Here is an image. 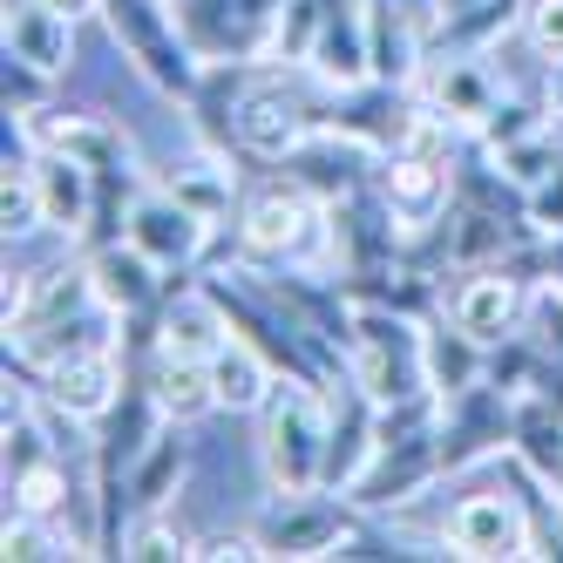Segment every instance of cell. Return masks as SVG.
<instances>
[{"instance_id": "obj_1", "label": "cell", "mask_w": 563, "mask_h": 563, "mask_svg": "<svg viewBox=\"0 0 563 563\" xmlns=\"http://www.w3.org/2000/svg\"><path fill=\"white\" fill-rule=\"evenodd\" d=\"M327 421L333 408L319 400V380L278 374V387L258 408V468L272 482V496L327 489Z\"/></svg>"}, {"instance_id": "obj_2", "label": "cell", "mask_w": 563, "mask_h": 563, "mask_svg": "<svg viewBox=\"0 0 563 563\" xmlns=\"http://www.w3.org/2000/svg\"><path fill=\"white\" fill-rule=\"evenodd\" d=\"M102 21H109L115 48L136 62V75L150 89H164L177 102L197 96L205 62H197V48L184 42V27H177V0H102Z\"/></svg>"}, {"instance_id": "obj_3", "label": "cell", "mask_w": 563, "mask_h": 563, "mask_svg": "<svg viewBox=\"0 0 563 563\" xmlns=\"http://www.w3.org/2000/svg\"><path fill=\"white\" fill-rule=\"evenodd\" d=\"M238 238H245V265H299V258H312L327 245V197H312L286 170L245 205Z\"/></svg>"}, {"instance_id": "obj_4", "label": "cell", "mask_w": 563, "mask_h": 563, "mask_svg": "<svg viewBox=\"0 0 563 563\" xmlns=\"http://www.w3.org/2000/svg\"><path fill=\"white\" fill-rule=\"evenodd\" d=\"M319 130V115L299 102V89L286 82L278 68H258L245 75V89L231 102V143L238 156H258V164H286V156Z\"/></svg>"}, {"instance_id": "obj_5", "label": "cell", "mask_w": 563, "mask_h": 563, "mask_svg": "<svg viewBox=\"0 0 563 563\" xmlns=\"http://www.w3.org/2000/svg\"><path fill=\"white\" fill-rule=\"evenodd\" d=\"M286 0H177V27L197 62H272V34Z\"/></svg>"}, {"instance_id": "obj_6", "label": "cell", "mask_w": 563, "mask_h": 563, "mask_svg": "<svg viewBox=\"0 0 563 563\" xmlns=\"http://www.w3.org/2000/svg\"><path fill=\"white\" fill-rule=\"evenodd\" d=\"M252 530H258L265 556H292V563L340 556L353 543V503L340 489H299V496H278Z\"/></svg>"}, {"instance_id": "obj_7", "label": "cell", "mask_w": 563, "mask_h": 563, "mask_svg": "<svg viewBox=\"0 0 563 563\" xmlns=\"http://www.w3.org/2000/svg\"><path fill=\"white\" fill-rule=\"evenodd\" d=\"M509 428H516V394L496 387L489 374H482L468 394L441 400V475H462L496 449L509 455Z\"/></svg>"}, {"instance_id": "obj_8", "label": "cell", "mask_w": 563, "mask_h": 563, "mask_svg": "<svg viewBox=\"0 0 563 563\" xmlns=\"http://www.w3.org/2000/svg\"><path fill=\"white\" fill-rule=\"evenodd\" d=\"M441 543L468 563H503V556H530V509H522L516 482L509 496L503 489H482V496H462L441 522Z\"/></svg>"}, {"instance_id": "obj_9", "label": "cell", "mask_w": 563, "mask_h": 563, "mask_svg": "<svg viewBox=\"0 0 563 563\" xmlns=\"http://www.w3.org/2000/svg\"><path fill=\"white\" fill-rule=\"evenodd\" d=\"M434 475H441V434H380V449L360 468L346 503L353 509H400V503H415Z\"/></svg>"}, {"instance_id": "obj_10", "label": "cell", "mask_w": 563, "mask_h": 563, "mask_svg": "<svg viewBox=\"0 0 563 563\" xmlns=\"http://www.w3.org/2000/svg\"><path fill=\"white\" fill-rule=\"evenodd\" d=\"M123 387H130V367H123V353L102 340V346H82V353L55 360L34 394L55 400V408L75 415V421H109V408L123 400Z\"/></svg>"}, {"instance_id": "obj_11", "label": "cell", "mask_w": 563, "mask_h": 563, "mask_svg": "<svg viewBox=\"0 0 563 563\" xmlns=\"http://www.w3.org/2000/svg\"><path fill=\"white\" fill-rule=\"evenodd\" d=\"M415 96L434 109V115H449L455 130H482V115H489L503 102V75L489 68V55H428L421 75H415Z\"/></svg>"}, {"instance_id": "obj_12", "label": "cell", "mask_w": 563, "mask_h": 563, "mask_svg": "<svg viewBox=\"0 0 563 563\" xmlns=\"http://www.w3.org/2000/svg\"><path fill=\"white\" fill-rule=\"evenodd\" d=\"M441 312H449L468 340L503 346L522 319H530V292H522V278L509 265H475V272H462V286L449 292V306H441Z\"/></svg>"}, {"instance_id": "obj_13", "label": "cell", "mask_w": 563, "mask_h": 563, "mask_svg": "<svg viewBox=\"0 0 563 563\" xmlns=\"http://www.w3.org/2000/svg\"><path fill=\"white\" fill-rule=\"evenodd\" d=\"M150 327H156V353H184V360H211L231 340V319H224V299L211 292V278H197V286L164 278Z\"/></svg>"}, {"instance_id": "obj_14", "label": "cell", "mask_w": 563, "mask_h": 563, "mask_svg": "<svg viewBox=\"0 0 563 563\" xmlns=\"http://www.w3.org/2000/svg\"><path fill=\"white\" fill-rule=\"evenodd\" d=\"M380 164V150H367L360 136H346L340 123H319L292 156H286V170L312 190V197H327V205H340V197L353 190H367V170Z\"/></svg>"}, {"instance_id": "obj_15", "label": "cell", "mask_w": 563, "mask_h": 563, "mask_svg": "<svg viewBox=\"0 0 563 563\" xmlns=\"http://www.w3.org/2000/svg\"><path fill=\"white\" fill-rule=\"evenodd\" d=\"M89 278H96V306L115 319H150L156 299H164V265L143 245H130V238L89 245Z\"/></svg>"}, {"instance_id": "obj_16", "label": "cell", "mask_w": 563, "mask_h": 563, "mask_svg": "<svg viewBox=\"0 0 563 563\" xmlns=\"http://www.w3.org/2000/svg\"><path fill=\"white\" fill-rule=\"evenodd\" d=\"M130 245H143L164 272H190L197 258H205V238H211V224L197 218L190 205H177L170 190H143L136 205H130Z\"/></svg>"}, {"instance_id": "obj_17", "label": "cell", "mask_w": 563, "mask_h": 563, "mask_svg": "<svg viewBox=\"0 0 563 563\" xmlns=\"http://www.w3.org/2000/svg\"><path fill=\"white\" fill-rule=\"evenodd\" d=\"M380 197H387V211L400 218V231H421V224H434L441 211L455 205V177H449V164L441 156H421V150H394V156H380Z\"/></svg>"}, {"instance_id": "obj_18", "label": "cell", "mask_w": 563, "mask_h": 563, "mask_svg": "<svg viewBox=\"0 0 563 563\" xmlns=\"http://www.w3.org/2000/svg\"><path fill=\"white\" fill-rule=\"evenodd\" d=\"M367 14H374V0H327L319 42H312V55H306V68H312L327 89H360V82H374Z\"/></svg>"}, {"instance_id": "obj_19", "label": "cell", "mask_w": 563, "mask_h": 563, "mask_svg": "<svg viewBox=\"0 0 563 563\" xmlns=\"http://www.w3.org/2000/svg\"><path fill=\"white\" fill-rule=\"evenodd\" d=\"M27 164H34V190H42V224L82 238L96 218V170L82 156H62V150H34Z\"/></svg>"}, {"instance_id": "obj_20", "label": "cell", "mask_w": 563, "mask_h": 563, "mask_svg": "<svg viewBox=\"0 0 563 563\" xmlns=\"http://www.w3.org/2000/svg\"><path fill=\"white\" fill-rule=\"evenodd\" d=\"M143 380H150V394H156V408H164V421H177V428H190V421L218 415L211 360H184V353H156V346H150Z\"/></svg>"}, {"instance_id": "obj_21", "label": "cell", "mask_w": 563, "mask_h": 563, "mask_svg": "<svg viewBox=\"0 0 563 563\" xmlns=\"http://www.w3.org/2000/svg\"><path fill=\"white\" fill-rule=\"evenodd\" d=\"M374 449H380V408L353 387L346 400H333V421H327V489H353Z\"/></svg>"}, {"instance_id": "obj_22", "label": "cell", "mask_w": 563, "mask_h": 563, "mask_svg": "<svg viewBox=\"0 0 563 563\" xmlns=\"http://www.w3.org/2000/svg\"><path fill=\"white\" fill-rule=\"evenodd\" d=\"M211 387H218V408L224 415H258L265 408V394L278 387V367H272V353H258L252 340H224L211 353Z\"/></svg>"}, {"instance_id": "obj_23", "label": "cell", "mask_w": 563, "mask_h": 563, "mask_svg": "<svg viewBox=\"0 0 563 563\" xmlns=\"http://www.w3.org/2000/svg\"><path fill=\"white\" fill-rule=\"evenodd\" d=\"M8 55L62 75L75 62V21L55 14L48 0H14V8H8Z\"/></svg>"}, {"instance_id": "obj_24", "label": "cell", "mask_w": 563, "mask_h": 563, "mask_svg": "<svg viewBox=\"0 0 563 563\" xmlns=\"http://www.w3.org/2000/svg\"><path fill=\"white\" fill-rule=\"evenodd\" d=\"M367 55H374V82H394V89H415V75H421V27L387 8V0H374V14H367Z\"/></svg>"}, {"instance_id": "obj_25", "label": "cell", "mask_w": 563, "mask_h": 563, "mask_svg": "<svg viewBox=\"0 0 563 563\" xmlns=\"http://www.w3.org/2000/svg\"><path fill=\"white\" fill-rule=\"evenodd\" d=\"M509 455L530 468V475H556V462H563V408L550 394H516V428H509Z\"/></svg>"}, {"instance_id": "obj_26", "label": "cell", "mask_w": 563, "mask_h": 563, "mask_svg": "<svg viewBox=\"0 0 563 563\" xmlns=\"http://www.w3.org/2000/svg\"><path fill=\"white\" fill-rule=\"evenodd\" d=\"M421 353H428V387L441 394V400H455V394H468L475 380H482V340H468L449 312L441 319H428V340H421Z\"/></svg>"}, {"instance_id": "obj_27", "label": "cell", "mask_w": 563, "mask_h": 563, "mask_svg": "<svg viewBox=\"0 0 563 563\" xmlns=\"http://www.w3.org/2000/svg\"><path fill=\"white\" fill-rule=\"evenodd\" d=\"M184 468H190L184 428H177V421H164V428L150 434V449L130 462V496H136L143 509H170V496L184 489Z\"/></svg>"}, {"instance_id": "obj_28", "label": "cell", "mask_w": 563, "mask_h": 563, "mask_svg": "<svg viewBox=\"0 0 563 563\" xmlns=\"http://www.w3.org/2000/svg\"><path fill=\"white\" fill-rule=\"evenodd\" d=\"M177 205H190L205 224H218L224 211H231V197H238V170H231V150H205L197 164H184V170H170V184H164Z\"/></svg>"}, {"instance_id": "obj_29", "label": "cell", "mask_w": 563, "mask_h": 563, "mask_svg": "<svg viewBox=\"0 0 563 563\" xmlns=\"http://www.w3.org/2000/svg\"><path fill=\"white\" fill-rule=\"evenodd\" d=\"M509 21H516V0H482L475 14H462L455 27H441V48H455V55H489L496 34H509Z\"/></svg>"}, {"instance_id": "obj_30", "label": "cell", "mask_w": 563, "mask_h": 563, "mask_svg": "<svg viewBox=\"0 0 563 563\" xmlns=\"http://www.w3.org/2000/svg\"><path fill=\"white\" fill-rule=\"evenodd\" d=\"M0 556H8V563H34V556H82V550H75L68 537H55V530H48V516H21V509H8Z\"/></svg>"}, {"instance_id": "obj_31", "label": "cell", "mask_w": 563, "mask_h": 563, "mask_svg": "<svg viewBox=\"0 0 563 563\" xmlns=\"http://www.w3.org/2000/svg\"><path fill=\"white\" fill-rule=\"evenodd\" d=\"M42 224V190H34V164L21 156H8V177H0V231L8 238H21V231H34Z\"/></svg>"}, {"instance_id": "obj_32", "label": "cell", "mask_w": 563, "mask_h": 563, "mask_svg": "<svg viewBox=\"0 0 563 563\" xmlns=\"http://www.w3.org/2000/svg\"><path fill=\"white\" fill-rule=\"evenodd\" d=\"M537 130H543V109L503 89V102H496L489 115H482V130H475V136H482V150H489V156H503L509 143H522V136H537Z\"/></svg>"}, {"instance_id": "obj_33", "label": "cell", "mask_w": 563, "mask_h": 563, "mask_svg": "<svg viewBox=\"0 0 563 563\" xmlns=\"http://www.w3.org/2000/svg\"><path fill=\"white\" fill-rule=\"evenodd\" d=\"M319 21H327V0H286L278 34H272V62H306L319 42Z\"/></svg>"}, {"instance_id": "obj_34", "label": "cell", "mask_w": 563, "mask_h": 563, "mask_svg": "<svg viewBox=\"0 0 563 563\" xmlns=\"http://www.w3.org/2000/svg\"><path fill=\"white\" fill-rule=\"evenodd\" d=\"M190 550H197V537H184L164 509H150V522H136L123 537V556H136V563H164V556H190Z\"/></svg>"}, {"instance_id": "obj_35", "label": "cell", "mask_w": 563, "mask_h": 563, "mask_svg": "<svg viewBox=\"0 0 563 563\" xmlns=\"http://www.w3.org/2000/svg\"><path fill=\"white\" fill-rule=\"evenodd\" d=\"M496 164H503V177H509V184H522V190H537V184H543V177H550V170L563 164V150H556V143H550V136L537 130V136H522V143H509V150L496 156Z\"/></svg>"}, {"instance_id": "obj_36", "label": "cell", "mask_w": 563, "mask_h": 563, "mask_svg": "<svg viewBox=\"0 0 563 563\" xmlns=\"http://www.w3.org/2000/svg\"><path fill=\"white\" fill-rule=\"evenodd\" d=\"M522 42H530V55L543 68L563 62V0H530V8H522Z\"/></svg>"}, {"instance_id": "obj_37", "label": "cell", "mask_w": 563, "mask_h": 563, "mask_svg": "<svg viewBox=\"0 0 563 563\" xmlns=\"http://www.w3.org/2000/svg\"><path fill=\"white\" fill-rule=\"evenodd\" d=\"M48 82H55L48 68H34V62L8 55V75H0V96H8V115H34V109H48Z\"/></svg>"}, {"instance_id": "obj_38", "label": "cell", "mask_w": 563, "mask_h": 563, "mask_svg": "<svg viewBox=\"0 0 563 563\" xmlns=\"http://www.w3.org/2000/svg\"><path fill=\"white\" fill-rule=\"evenodd\" d=\"M530 231L543 238V245H556V238H563V164L530 190Z\"/></svg>"}, {"instance_id": "obj_39", "label": "cell", "mask_w": 563, "mask_h": 563, "mask_svg": "<svg viewBox=\"0 0 563 563\" xmlns=\"http://www.w3.org/2000/svg\"><path fill=\"white\" fill-rule=\"evenodd\" d=\"M190 556H205V563H224V556H238V563H252V556H265V543H258V530H218V537H197V550Z\"/></svg>"}, {"instance_id": "obj_40", "label": "cell", "mask_w": 563, "mask_h": 563, "mask_svg": "<svg viewBox=\"0 0 563 563\" xmlns=\"http://www.w3.org/2000/svg\"><path fill=\"white\" fill-rule=\"evenodd\" d=\"M428 8H434V27H455L462 14H475V8H482V0H428Z\"/></svg>"}, {"instance_id": "obj_41", "label": "cell", "mask_w": 563, "mask_h": 563, "mask_svg": "<svg viewBox=\"0 0 563 563\" xmlns=\"http://www.w3.org/2000/svg\"><path fill=\"white\" fill-rule=\"evenodd\" d=\"M55 14H68V21H89V14H102V0H48Z\"/></svg>"}, {"instance_id": "obj_42", "label": "cell", "mask_w": 563, "mask_h": 563, "mask_svg": "<svg viewBox=\"0 0 563 563\" xmlns=\"http://www.w3.org/2000/svg\"><path fill=\"white\" fill-rule=\"evenodd\" d=\"M543 109H550V115H563V62L550 68V82H543Z\"/></svg>"}, {"instance_id": "obj_43", "label": "cell", "mask_w": 563, "mask_h": 563, "mask_svg": "<svg viewBox=\"0 0 563 563\" xmlns=\"http://www.w3.org/2000/svg\"><path fill=\"white\" fill-rule=\"evenodd\" d=\"M550 489H556V496H563V462H556V475H550Z\"/></svg>"}]
</instances>
